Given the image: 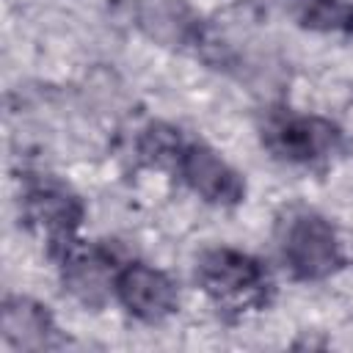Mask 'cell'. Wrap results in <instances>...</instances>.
Instances as JSON below:
<instances>
[{
	"instance_id": "30bf717a",
	"label": "cell",
	"mask_w": 353,
	"mask_h": 353,
	"mask_svg": "<svg viewBox=\"0 0 353 353\" xmlns=\"http://www.w3.org/2000/svg\"><path fill=\"white\" fill-rule=\"evenodd\" d=\"M182 138L171 124L163 121H152L141 138H138V157L146 165H157V168H176L179 157H182Z\"/></svg>"
},
{
	"instance_id": "277c9868",
	"label": "cell",
	"mask_w": 353,
	"mask_h": 353,
	"mask_svg": "<svg viewBox=\"0 0 353 353\" xmlns=\"http://www.w3.org/2000/svg\"><path fill=\"white\" fill-rule=\"evenodd\" d=\"M113 295L127 309V314H132L146 325H157L168 320L179 306V292L174 279L146 262L121 265Z\"/></svg>"
},
{
	"instance_id": "52a82bcc",
	"label": "cell",
	"mask_w": 353,
	"mask_h": 353,
	"mask_svg": "<svg viewBox=\"0 0 353 353\" xmlns=\"http://www.w3.org/2000/svg\"><path fill=\"white\" fill-rule=\"evenodd\" d=\"M342 132L323 116H290L270 130V146L290 163H317L336 152Z\"/></svg>"
},
{
	"instance_id": "7a4b0ae2",
	"label": "cell",
	"mask_w": 353,
	"mask_h": 353,
	"mask_svg": "<svg viewBox=\"0 0 353 353\" xmlns=\"http://www.w3.org/2000/svg\"><path fill=\"white\" fill-rule=\"evenodd\" d=\"M279 245H281V259L287 270L301 281L328 279L345 262L336 229L312 210L292 212L284 221Z\"/></svg>"
},
{
	"instance_id": "6da1fadb",
	"label": "cell",
	"mask_w": 353,
	"mask_h": 353,
	"mask_svg": "<svg viewBox=\"0 0 353 353\" xmlns=\"http://www.w3.org/2000/svg\"><path fill=\"white\" fill-rule=\"evenodd\" d=\"M201 292L229 314H248L268 301L270 279L259 259L237 248H210L196 262Z\"/></svg>"
},
{
	"instance_id": "8992f818",
	"label": "cell",
	"mask_w": 353,
	"mask_h": 353,
	"mask_svg": "<svg viewBox=\"0 0 353 353\" xmlns=\"http://www.w3.org/2000/svg\"><path fill=\"white\" fill-rule=\"evenodd\" d=\"M22 210H25V221L44 234L47 245L74 240L85 215L80 196H74L69 188L58 182L33 185L22 199Z\"/></svg>"
},
{
	"instance_id": "5b68a950",
	"label": "cell",
	"mask_w": 353,
	"mask_h": 353,
	"mask_svg": "<svg viewBox=\"0 0 353 353\" xmlns=\"http://www.w3.org/2000/svg\"><path fill=\"white\" fill-rule=\"evenodd\" d=\"M176 171L185 179V185L196 196H201L207 204L234 207L245 196V182H243L240 171L232 168L207 143H185Z\"/></svg>"
},
{
	"instance_id": "3957f363",
	"label": "cell",
	"mask_w": 353,
	"mask_h": 353,
	"mask_svg": "<svg viewBox=\"0 0 353 353\" xmlns=\"http://www.w3.org/2000/svg\"><path fill=\"white\" fill-rule=\"evenodd\" d=\"M50 256L61 268V281L69 295H74L85 306H102L113 290L119 268L110 251L99 245H85L83 240H66L58 245H50Z\"/></svg>"
},
{
	"instance_id": "9c48e42d",
	"label": "cell",
	"mask_w": 353,
	"mask_h": 353,
	"mask_svg": "<svg viewBox=\"0 0 353 353\" xmlns=\"http://www.w3.org/2000/svg\"><path fill=\"white\" fill-rule=\"evenodd\" d=\"M292 19L309 30H345L353 6L345 0H287Z\"/></svg>"
},
{
	"instance_id": "ba28073f",
	"label": "cell",
	"mask_w": 353,
	"mask_h": 353,
	"mask_svg": "<svg viewBox=\"0 0 353 353\" xmlns=\"http://www.w3.org/2000/svg\"><path fill=\"white\" fill-rule=\"evenodd\" d=\"M0 331L14 350H44L55 342L58 328L47 306L25 295H8L0 314Z\"/></svg>"
}]
</instances>
